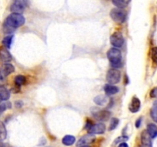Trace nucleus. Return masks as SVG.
<instances>
[{
    "mask_svg": "<svg viewBox=\"0 0 157 147\" xmlns=\"http://www.w3.org/2000/svg\"><path fill=\"white\" fill-rule=\"evenodd\" d=\"M150 97H152V98L157 97V87H154V88H153V90L150 91Z\"/></svg>",
    "mask_w": 157,
    "mask_h": 147,
    "instance_id": "28",
    "label": "nucleus"
},
{
    "mask_svg": "<svg viewBox=\"0 0 157 147\" xmlns=\"http://www.w3.org/2000/svg\"><path fill=\"white\" fill-rule=\"evenodd\" d=\"M0 97H1L2 100H8L10 97V92L7 89L2 87L0 89Z\"/></svg>",
    "mask_w": 157,
    "mask_h": 147,
    "instance_id": "21",
    "label": "nucleus"
},
{
    "mask_svg": "<svg viewBox=\"0 0 157 147\" xmlns=\"http://www.w3.org/2000/svg\"><path fill=\"white\" fill-rule=\"evenodd\" d=\"M94 101L98 105L104 106L108 103V98L105 95H98L94 99Z\"/></svg>",
    "mask_w": 157,
    "mask_h": 147,
    "instance_id": "16",
    "label": "nucleus"
},
{
    "mask_svg": "<svg viewBox=\"0 0 157 147\" xmlns=\"http://www.w3.org/2000/svg\"><path fill=\"white\" fill-rule=\"evenodd\" d=\"M79 147H91V146H90L89 145H81V146H79Z\"/></svg>",
    "mask_w": 157,
    "mask_h": 147,
    "instance_id": "35",
    "label": "nucleus"
},
{
    "mask_svg": "<svg viewBox=\"0 0 157 147\" xmlns=\"http://www.w3.org/2000/svg\"><path fill=\"white\" fill-rule=\"evenodd\" d=\"M141 145L142 147H153V142H152V138L147 133V130H144L141 133Z\"/></svg>",
    "mask_w": 157,
    "mask_h": 147,
    "instance_id": "9",
    "label": "nucleus"
},
{
    "mask_svg": "<svg viewBox=\"0 0 157 147\" xmlns=\"http://www.w3.org/2000/svg\"><path fill=\"white\" fill-rule=\"evenodd\" d=\"M12 57L11 55L10 52L9 51L6 47H0V60L4 63H8L12 61Z\"/></svg>",
    "mask_w": 157,
    "mask_h": 147,
    "instance_id": "12",
    "label": "nucleus"
},
{
    "mask_svg": "<svg viewBox=\"0 0 157 147\" xmlns=\"http://www.w3.org/2000/svg\"><path fill=\"white\" fill-rule=\"evenodd\" d=\"M150 116L155 123H157V101H155L150 110Z\"/></svg>",
    "mask_w": 157,
    "mask_h": 147,
    "instance_id": "22",
    "label": "nucleus"
},
{
    "mask_svg": "<svg viewBox=\"0 0 157 147\" xmlns=\"http://www.w3.org/2000/svg\"><path fill=\"white\" fill-rule=\"evenodd\" d=\"M141 122H142V117L139 118V119L136 121V124H135V126H136V128H140V126L141 125Z\"/></svg>",
    "mask_w": 157,
    "mask_h": 147,
    "instance_id": "32",
    "label": "nucleus"
},
{
    "mask_svg": "<svg viewBox=\"0 0 157 147\" xmlns=\"http://www.w3.org/2000/svg\"><path fill=\"white\" fill-rule=\"evenodd\" d=\"M107 81L110 84H117L121 81V73L116 68H112L108 70L107 74Z\"/></svg>",
    "mask_w": 157,
    "mask_h": 147,
    "instance_id": "5",
    "label": "nucleus"
},
{
    "mask_svg": "<svg viewBox=\"0 0 157 147\" xmlns=\"http://www.w3.org/2000/svg\"><path fill=\"white\" fill-rule=\"evenodd\" d=\"M6 77L2 74L1 70H0V88L2 87H4L5 84H6V79H5Z\"/></svg>",
    "mask_w": 157,
    "mask_h": 147,
    "instance_id": "27",
    "label": "nucleus"
},
{
    "mask_svg": "<svg viewBox=\"0 0 157 147\" xmlns=\"http://www.w3.org/2000/svg\"><path fill=\"white\" fill-rule=\"evenodd\" d=\"M151 58L153 63L157 65V47H154L151 49Z\"/></svg>",
    "mask_w": 157,
    "mask_h": 147,
    "instance_id": "25",
    "label": "nucleus"
},
{
    "mask_svg": "<svg viewBox=\"0 0 157 147\" xmlns=\"http://www.w3.org/2000/svg\"><path fill=\"white\" fill-rule=\"evenodd\" d=\"M147 131L152 139H155V138L157 137V126L156 124L154 123L148 124V125H147Z\"/></svg>",
    "mask_w": 157,
    "mask_h": 147,
    "instance_id": "15",
    "label": "nucleus"
},
{
    "mask_svg": "<svg viewBox=\"0 0 157 147\" xmlns=\"http://www.w3.org/2000/svg\"><path fill=\"white\" fill-rule=\"evenodd\" d=\"M25 6L24 2L21 0H15L11 5L10 11L12 13L16 14H21L25 11Z\"/></svg>",
    "mask_w": 157,
    "mask_h": 147,
    "instance_id": "7",
    "label": "nucleus"
},
{
    "mask_svg": "<svg viewBox=\"0 0 157 147\" xmlns=\"http://www.w3.org/2000/svg\"><path fill=\"white\" fill-rule=\"evenodd\" d=\"M7 136V131H6V126L2 122L0 121V139L3 140Z\"/></svg>",
    "mask_w": 157,
    "mask_h": 147,
    "instance_id": "24",
    "label": "nucleus"
},
{
    "mask_svg": "<svg viewBox=\"0 0 157 147\" xmlns=\"http://www.w3.org/2000/svg\"><path fill=\"white\" fill-rule=\"evenodd\" d=\"M90 111L94 117L101 122L107 121L111 116V112L107 110H101L96 107H92Z\"/></svg>",
    "mask_w": 157,
    "mask_h": 147,
    "instance_id": "3",
    "label": "nucleus"
},
{
    "mask_svg": "<svg viewBox=\"0 0 157 147\" xmlns=\"http://www.w3.org/2000/svg\"><path fill=\"white\" fill-rule=\"evenodd\" d=\"M94 140H95L94 135L88 133V134L87 135H84V136H82V137L78 141V142H77V146L79 147V146H81V145H89V144L92 143Z\"/></svg>",
    "mask_w": 157,
    "mask_h": 147,
    "instance_id": "10",
    "label": "nucleus"
},
{
    "mask_svg": "<svg viewBox=\"0 0 157 147\" xmlns=\"http://www.w3.org/2000/svg\"><path fill=\"white\" fill-rule=\"evenodd\" d=\"M106 126L103 123H99L92 124L90 128L87 131L90 134H103L105 132Z\"/></svg>",
    "mask_w": 157,
    "mask_h": 147,
    "instance_id": "8",
    "label": "nucleus"
},
{
    "mask_svg": "<svg viewBox=\"0 0 157 147\" xmlns=\"http://www.w3.org/2000/svg\"><path fill=\"white\" fill-rule=\"evenodd\" d=\"M2 101V99H1V97H0V102H1Z\"/></svg>",
    "mask_w": 157,
    "mask_h": 147,
    "instance_id": "36",
    "label": "nucleus"
},
{
    "mask_svg": "<svg viewBox=\"0 0 157 147\" xmlns=\"http://www.w3.org/2000/svg\"><path fill=\"white\" fill-rule=\"evenodd\" d=\"M118 147H129L128 144L126 143V142H121V143L119 144V145H118Z\"/></svg>",
    "mask_w": 157,
    "mask_h": 147,
    "instance_id": "33",
    "label": "nucleus"
},
{
    "mask_svg": "<svg viewBox=\"0 0 157 147\" xmlns=\"http://www.w3.org/2000/svg\"><path fill=\"white\" fill-rule=\"evenodd\" d=\"M113 4L119 9H124L127 6L130 0H112Z\"/></svg>",
    "mask_w": 157,
    "mask_h": 147,
    "instance_id": "19",
    "label": "nucleus"
},
{
    "mask_svg": "<svg viewBox=\"0 0 157 147\" xmlns=\"http://www.w3.org/2000/svg\"><path fill=\"white\" fill-rule=\"evenodd\" d=\"M14 82H15V85L16 87H20L26 84V77L23 75H17L15 76Z\"/></svg>",
    "mask_w": 157,
    "mask_h": 147,
    "instance_id": "18",
    "label": "nucleus"
},
{
    "mask_svg": "<svg viewBox=\"0 0 157 147\" xmlns=\"http://www.w3.org/2000/svg\"><path fill=\"white\" fill-rule=\"evenodd\" d=\"M110 43L114 47H121L124 45V38L121 32H116L110 37Z\"/></svg>",
    "mask_w": 157,
    "mask_h": 147,
    "instance_id": "6",
    "label": "nucleus"
},
{
    "mask_svg": "<svg viewBox=\"0 0 157 147\" xmlns=\"http://www.w3.org/2000/svg\"><path fill=\"white\" fill-rule=\"evenodd\" d=\"M7 109V105H6V104H0V115L2 113L3 111H5V110Z\"/></svg>",
    "mask_w": 157,
    "mask_h": 147,
    "instance_id": "29",
    "label": "nucleus"
},
{
    "mask_svg": "<svg viewBox=\"0 0 157 147\" xmlns=\"http://www.w3.org/2000/svg\"><path fill=\"white\" fill-rule=\"evenodd\" d=\"M92 124H93V123H92L91 121H90V120H89V119H87V123H86V126H85L86 130H88L90 128V126H92Z\"/></svg>",
    "mask_w": 157,
    "mask_h": 147,
    "instance_id": "31",
    "label": "nucleus"
},
{
    "mask_svg": "<svg viewBox=\"0 0 157 147\" xmlns=\"http://www.w3.org/2000/svg\"><path fill=\"white\" fill-rule=\"evenodd\" d=\"M15 106L16 108H21L23 106V102L21 100H17L15 102Z\"/></svg>",
    "mask_w": 157,
    "mask_h": 147,
    "instance_id": "30",
    "label": "nucleus"
},
{
    "mask_svg": "<svg viewBox=\"0 0 157 147\" xmlns=\"http://www.w3.org/2000/svg\"><path fill=\"white\" fill-rule=\"evenodd\" d=\"M119 119L116 117H113L111 119H110V125H109V128L108 130L110 131H112V130H115V129L117 127L118 124H119Z\"/></svg>",
    "mask_w": 157,
    "mask_h": 147,
    "instance_id": "23",
    "label": "nucleus"
},
{
    "mask_svg": "<svg viewBox=\"0 0 157 147\" xmlns=\"http://www.w3.org/2000/svg\"><path fill=\"white\" fill-rule=\"evenodd\" d=\"M141 107V102L139 98L136 96H133L132 98V100L129 105V110L131 113H137L140 110Z\"/></svg>",
    "mask_w": 157,
    "mask_h": 147,
    "instance_id": "11",
    "label": "nucleus"
},
{
    "mask_svg": "<svg viewBox=\"0 0 157 147\" xmlns=\"http://www.w3.org/2000/svg\"><path fill=\"white\" fill-rule=\"evenodd\" d=\"M25 22V18L21 14L12 13L6 18L4 22V28L6 32H10L12 29L21 27Z\"/></svg>",
    "mask_w": 157,
    "mask_h": 147,
    "instance_id": "1",
    "label": "nucleus"
},
{
    "mask_svg": "<svg viewBox=\"0 0 157 147\" xmlns=\"http://www.w3.org/2000/svg\"><path fill=\"white\" fill-rule=\"evenodd\" d=\"M0 147H4V144L2 141H0Z\"/></svg>",
    "mask_w": 157,
    "mask_h": 147,
    "instance_id": "34",
    "label": "nucleus"
},
{
    "mask_svg": "<svg viewBox=\"0 0 157 147\" xmlns=\"http://www.w3.org/2000/svg\"><path fill=\"white\" fill-rule=\"evenodd\" d=\"M128 139H129L128 136H119V137H117L114 140V144H117V143H121V142H125V141L128 140Z\"/></svg>",
    "mask_w": 157,
    "mask_h": 147,
    "instance_id": "26",
    "label": "nucleus"
},
{
    "mask_svg": "<svg viewBox=\"0 0 157 147\" xmlns=\"http://www.w3.org/2000/svg\"><path fill=\"white\" fill-rule=\"evenodd\" d=\"M76 141V139L74 136L71 135H66L62 139V143L64 145H72Z\"/></svg>",
    "mask_w": 157,
    "mask_h": 147,
    "instance_id": "17",
    "label": "nucleus"
},
{
    "mask_svg": "<svg viewBox=\"0 0 157 147\" xmlns=\"http://www.w3.org/2000/svg\"><path fill=\"white\" fill-rule=\"evenodd\" d=\"M110 17L115 22L122 24L127 19V12L123 9L114 8L110 11Z\"/></svg>",
    "mask_w": 157,
    "mask_h": 147,
    "instance_id": "4",
    "label": "nucleus"
},
{
    "mask_svg": "<svg viewBox=\"0 0 157 147\" xmlns=\"http://www.w3.org/2000/svg\"><path fill=\"white\" fill-rule=\"evenodd\" d=\"M107 56L112 67L116 69L122 67V54L119 49L117 47L110 48L107 51Z\"/></svg>",
    "mask_w": 157,
    "mask_h": 147,
    "instance_id": "2",
    "label": "nucleus"
},
{
    "mask_svg": "<svg viewBox=\"0 0 157 147\" xmlns=\"http://www.w3.org/2000/svg\"><path fill=\"white\" fill-rule=\"evenodd\" d=\"M0 70H1L2 74L5 77H7L15 71V67H14L12 64L6 63V64H4L2 66L1 68H0Z\"/></svg>",
    "mask_w": 157,
    "mask_h": 147,
    "instance_id": "13",
    "label": "nucleus"
},
{
    "mask_svg": "<svg viewBox=\"0 0 157 147\" xmlns=\"http://www.w3.org/2000/svg\"><path fill=\"white\" fill-rule=\"evenodd\" d=\"M104 92L107 96H111L114 95L119 92V88L117 86H114L113 84H107L104 87Z\"/></svg>",
    "mask_w": 157,
    "mask_h": 147,
    "instance_id": "14",
    "label": "nucleus"
},
{
    "mask_svg": "<svg viewBox=\"0 0 157 147\" xmlns=\"http://www.w3.org/2000/svg\"><path fill=\"white\" fill-rule=\"evenodd\" d=\"M13 35H8V36L5 37L2 39V44L7 49L10 48L11 44L12 43V40H13Z\"/></svg>",
    "mask_w": 157,
    "mask_h": 147,
    "instance_id": "20",
    "label": "nucleus"
}]
</instances>
